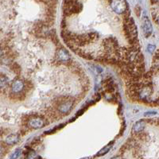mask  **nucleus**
<instances>
[{"label": "nucleus", "instance_id": "9d476101", "mask_svg": "<svg viewBox=\"0 0 159 159\" xmlns=\"http://www.w3.org/2000/svg\"><path fill=\"white\" fill-rule=\"evenodd\" d=\"M151 92L152 91H151V88H150V87H143L140 90V92H139V95H140L142 98H147L150 95Z\"/></svg>", "mask_w": 159, "mask_h": 159}, {"label": "nucleus", "instance_id": "20e7f679", "mask_svg": "<svg viewBox=\"0 0 159 159\" xmlns=\"http://www.w3.org/2000/svg\"><path fill=\"white\" fill-rule=\"evenodd\" d=\"M30 127L33 128V129H39V128H41L45 125V122L41 118H39V117H35V118H32L29 123H28Z\"/></svg>", "mask_w": 159, "mask_h": 159}, {"label": "nucleus", "instance_id": "f257e3e1", "mask_svg": "<svg viewBox=\"0 0 159 159\" xmlns=\"http://www.w3.org/2000/svg\"><path fill=\"white\" fill-rule=\"evenodd\" d=\"M111 7L115 13L121 14L127 10V5L125 0H111Z\"/></svg>", "mask_w": 159, "mask_h": 159}, {"label": "nucleus", "instance_id": "f03ea898", "mask_svg": "<svg viewBox=\"0 0 159 159\" xmlns=\"http://www.w3.org/2000/svg\"><path fill=\"white\" fill-rule=\"evenodd\" d=\"M126 33L129 37L130 40H135L137 37V28L132 18H128L127 24L126 25Z\"/></svg>", "mask_w": 159, "mask_h": 159}, {"label": "nucleus", "instance_id": "a211bd4d", "mask_svg": "<svg viewBox=\"0 0 159 159\" xmlns=\"http://www.w3.org/2000/svg\"><path fill=\"white\" fill-rule=\"evenodd\" d=\"M111 159H122V158H121L120 157H114V158H111Z\"/></svg>", "mask_w": 159, "mask_h": 159}, {"label": "nucleus", "instance_id": "39448f33", "mask_svg": "<svg viewBox=\"0 0 159 159\" xmlns=\"http://www.w3.org/2000/svg\"><path fill=\"white\" fill-rule=\"evenodd\" d=\"M24 88V84L21 80H15L11 84V91L14 93H18L22 91Z\"/></svg>", "mask_w": 159, "mask_h": 159}, {"label": "nucleus", "instance_id": "423d86ee", "mask_svg": "<svg viewBox=\"0 0 159 159\" xmlns=\"http://www.w3.org/2000/svg\"><path fill=\"white\" fill-rule=\"evenodd\" d=\"M57 59L62 62H67L70 59V55L68 54V52L64 49H60L57 50Z\"/></svg>", "mask_w": 159, "mask_h": 159}, {"label": "nucleus", "instance_id": "4468645a", "mask_svg": "<svg viewBox=\"0 0 159 159\" xmlns=\"http://www.w3.org/2000/svg\"><path fill=\"white\" fill-rule=\"evenodd\" d=\"M21 153H22V150L20 149H18V150H16L13 154L10 156V159H17L19 156H20Z\"/></svg>", "mask_w": 159, "mask_h": 159}, {"label": "nucleus", "instance_id": "f8f14e48", "mask_svg": "<svg viewBox=\"0 0 159 159\" xmlns=\"http://www.w3.org/2000/svg\"><path fill=\"white\" fill-rule=\"evenodd\" d=\"M8 85V80L4 76H0V91H4Z\"/></svg>", "mask_w": 159, "mask_h": 159}, {"label": "nucleus", "instance_id": "2eb2a0df", "mask_svg": "<svg viewBox=\"0 0 159 159\" xmlns=\"http://www.w3.org/2000/svg\"><path fill=\"white\" fill-rule=\"evenodd\" d=\"M155 50V46L154 45H148L147 50L149 52H153Z\"/></svg>", "mask_w": 159, "mask_h": 159}, {"label": "nucleus", "instance_id": "7ed1b4c3", "mask_svg": "<svg viewBox=\"0 0 159 159\" xmlns=\"http://www.w3.org/2000/svg\"><path fill=\"white\" fill-rule=\"evenodd\" d=\"M142 30L143 34H144L146 38L150 37L151 34H152V24H151L150 21L149 20V18H148L146 15H144L142 18Z\"/></svg>", "mask_w": 159, "mask_h": 159}, {"label": "nucleus", "instance_id": "6e6552de", "mask_svg": "<svg viewBox=\"0 0 159 159\" xmlns=\"http://www.w3.org/2000/svg\"><path fill=\"white\" fill-rule=\"evenodd\" d=\"M19 139H20V138H19L18 134H12L7 136V138L5 139V142L8 145H14V144L18 142Z\"/></svg>", "mask_w": 159, "mask_h": 159}, {"label": "nucleus", "instance_id": "aec40b11", "mask_svg": "<svg viewBox=\"0 0 159 159\" xmlns=\"http://www.w3.org/2000/svg\"><path fill=\"white\" fill-rule=\"evenodd\" d=\"M157 22H158V25H159V16H158V19H157Z\"/></svg>", "mask_w": 159, "mask_h": 159}, {"label": "nucleus", "instance_id": "0eeeda50", "mask_svg": "<svg viewBox=\"0 0 159 159\" xmlns=\"http://www.w3.org/2000/svg\"><path fill=\"white\" fill-rule=\"evenodd\" d=\"M72 107H73V102L72 101H66V102L62 103V104L60 105L58 109L62 113L67 114L70 111Z\"/></svg>", "mask_w": 159, "mask_h": 159}, {"label": "nucleus", "instance_id": "dca6fc26", "mask_svg": "<svg viewBox=\"0 0 159 159\" xmlns=\"http://www.w3.org/2000/svg\"><path fill=\"white\" fill-rule=\"evenodd\" d=\"M4 154V147L2 145H0V158L2 157Z\"/></svg>", "mask_w": 159, "mask_h": 159}, {"label": "nucleus", "instance_id": "ddd939ff", "mask_svg": "<svg viewBox=\"0 0 159 159\" xmlns=\"http://www.w3.org/2000/svg\"><path fill=\"white\" fill-rule=\"evenodd\" d=\"M27 158L28 159H41V158L36 153L34 152V151H30V152L28 153Z\"/></svg>", "mask_w": 159, "mask_h": 159}, {"label": "nucleus", "instance_id": "9b49d317", "mask_svg": "<svg viewBox=\"0 0 159 159\" xmlns=\"http://www.w3.org/2000/svg\"><path fill=\"white\" fill-rule=\"evenodd\" d=\"M112 146H113V142L109 143L108 145L105 146L104 147L102 148V149H101V150H100V151L97 153V156L100 157V156H104V155H105L106 154H107V153L109 152L110 150H111Z\"/></svg>", "mask_w": 159, "mask_h": 159}, {"label": "nucleus", "instance_id": "6ab92c4d", "mask_svg": "<svg viewBox=\"0 0 159 159\" xmlns=\"http://www.w3.org/2000/svg\"><path fill=\"white\" fill-rule=\"evenodd\" d=\"M2 50L0 49V57H2Z\"/></svg>", "mask_w": 159, "mask_h": 159}, {"label": "nucleus", "instance_id": "412c9836", "mask_svg": "<svg viewBox=\"0 0 159 159\" xmlns=\"http://www.w3.org/2000/svg\"><path fill=\"white\" fill-rule=\"evenodd\" d=\"M80 159H89V158H82Z\"/></svg>", "mask_w": 159, "mask_h": 159}, {"label": "nucleus", "instance_id": "1a4fd4ad", "mask_svg": "<svg viewBox=\"0 0 159 159\" xmlns=\"http://www.w3.org/2000/svg\"><path fill=\"white\" fill-rule=\"evenodd\" d=\"M145 125L146 123L144 121H138V122H136V123L134 124V126H133V128H132V129H133V131L136 132V133L142 131V130L145 128Z\"/></svg>", "mask_w": 159, "mask_h": 159}, {"label": "nucleus", "instance_id": "f3484780", "mask_svg": "<svg viewBox=\"0 0 159 159\" xmlns=\"http://www.w3.org/2000/svg\"><path fill=\"white\" fill-rule=\"evenodd\" d=\"M151 115H156V112H154V111H152V112H146V113H145V116H151Z\"/></svg>", "mask_w": 159, "mask_h": 159}]
</instances>
